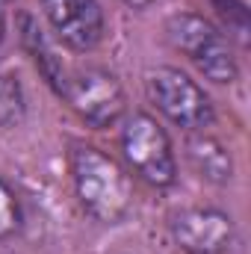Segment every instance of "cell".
Here are the masks:
<instances>
[{
	"label": "cell",
	"instance_id": "52a82bcc",
	"mask_svg": "<svg viewBox=\"0 0 251 254\" xmlns=\"http://www.w3.org/2000/svg\"><path fill=\"white\" fill-rule=\"evenodd\" d=\"M172 237L189 254H225L237 240L234 219L216 207H189L172 219Z\"/></svg>",
	"mask_w": 251,
	"mask_h": 254
},
{
	"label": "cell",
	"instance_id": "4fadbf2b",
	"mask_svg": "<svg viewBox=\"0 0 251 254\" xmlns=\"http://www.w3.org/2000/svg\"><path fill=\"white\" fill-rule=\"evenodd\" d=\"M0 36H3V21H0Z\"/></svg>",
	"mask_w": 251,
	"mask_h": 254
},
{
	"label": "cell",
	"instance_id": "277c9868",
	"mask_svg": "<svg viewBox=\"0 0 251 254\" xmlns=\"http://www.w3.org/2000/svg\"><path fill=\"white\" fill-rule=\"evenodd\" d=\"M145 89L151 104L172 122L184 130H204L213 125L216 113L207 98V92L181 68H151L145 77Z\"/></svg>",
	"mask_w": 251,
	"mask_h": 254
},
{
	"label": "cell",
	"instance_id": "7c38bea8",
	"mask_svg": "<svg viewBox=\"0 0 251 254\" xmlns=\"http://www.w3.org/2000/svg\"><path fill=\"white\" fill-rule=\"evenodd\" d=\"M122 3H127V6H133V9H145V6H151L154 0H122Z\"/></svg>",
	"mask_w": 251,
	"mask_h": 254
},
{
	"label": "cell",
	"instance_id": "3957f363",
	"mask_svg": "<svg viewBox=\"0 0 251 254\" xmlns=\"http://www.w3.org/2000/svg\"><path fill=\"white\" fill-rule=\"evenodd\" d=\"M166 36L181 54H187L189 63L207 80H213V83H234L237 80L240 65H237V57H234L228 39L201 15H192V12L172 15L166 24Z\"/></svg>",
	"mask_w": 251,
	"mask_h": 254
},
{
	"label": "cell",
	"instance_id": "8fae6325",
	"mask_svg": "<svg viewBox=\"0 0 251 254\" xmlns=\"http://www.w3.org/2000/svg\"><path fill=\"white\" fill-rule=\"evenodd\" d=\"M21 228V204L9 184L0 178V240H9Z\"/></svg>",
	"mask_w": 251,
	"mask_h": 254
},
{
	"label": "cell",
	"instance_id": "8992f818",
	"mask_svg": "<svg viewBox=\"0 0 251 254\" xmlns=\"http://www.w3.org/2000/svg\"><path fill=\"white\" fill-rule=\"evenodd\" d=\"M42 12L71 51H92L104 39V9L98 0H39Z\"/></svg>",
	"mask_w": 251,
	"mask_h": 254
},
{
	"label": "cell",
	"instance_id": "7a4b0ae2",
	"mask_svg": "<svg viewBox=\"0 0 251 254\" xmlns=\"http://www.w3.org/2000/svg\"><path fill=\"white\" fill-rule=\"evenodd\" d=\"M119 145H122L127 169L145 184L166 190L178 181V160L172 151V139L160 127V122L151 119L148 113L127 116L119 133Z\"/></svg>",
	"mask_w": 251,
	"mask_h": 254
},
{
	"label": "cell",
	"instance_id": "6da1fadb",
	"mask_svg": "<svg viewBox=\"0 0 251 254\" xmlns=\"http://www.w3.org/2000/svg\"><path fill=\"white\" fill-rule=\"evenodd\" d=\"M68 166H71V181L80 198V207L95 219V222H119L130 210L133 187L127 178L125 166L113 160L107 151L74 142L68 151Z\"/></svg>",
	"mask_w": 251,
	"mask_h": 254
},
{
	"label": "cell",
	"instance_id": "9c48e42d",
	"mask_svg": "<svg viewBox=\"0 0 251 254\" xmlns=\"http://www.w3.org/2000/svg\"><path fill=\"white\" fill-rule=\"evenodd\" d=\"M213 9L228 33V39L240 42L243 48L249 45V9L243 0H213Z\"/></svg>",
	"mask_w": 251,
	"mask_h": 254
},
{
	"label": "cell",
	"instance_id": "5b68a950",
	"mask_svg": "<svg viewBox=\"0 0 251 254\" xmlns=\"http://www.w3.org/2000/svg\"><path fill=\"white\" fill-rule=\"evenodd\" d=\"M60 98L68 101V107L92 127H110L125 116V89L122 83L95 65L65 71Z\"/></svg>",
	"mask_w": 251,
	"mask_h": 254
},
{
	"label": "cell",
	"instance_id": "ba28073f",
	"mask_svg": "<svg viewBox=\"0 0 251 254\" xmlns=\"http://www.w3.org/2000/svg\"><path fill=\"white\" fill-rule=\"evenodd\" d=\"M187 157L201 178H207V181H213V184L231 181V172H234L231 154H228V148H225L219 139L204 136V133H201V136H192L187 142Z\"/></svg>",
	"mask_w": 251,
	"mask_h": 254
},
{
	"label": "cell",
	"instance_id": "30bf717a",
	"mask_svg": "<svg viewBox=\"0 0 251 254\" xmlns=\"http://www.w3.org/2000/svg\"><path fill=\"white\" fill-rule=\"evenodd\" d=\"M24 113H27V104H24L21 83L9 74H0V127L21 125Z\"/></svg>",
	"mask_w": 251,
	"mask_h": 254
}]
</instances>
